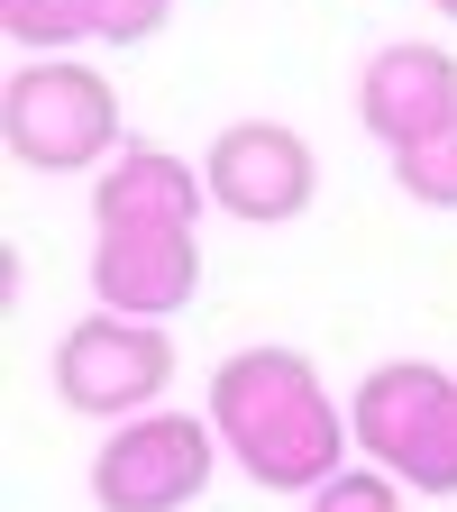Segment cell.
Instances as JSON below:
<instances>
[{
	"label": "cell",
	"mask_w": 457,
	"mask_h": 512,
	"mask_svg": "<svg viewBox=\"0 0 457 512\" xmlns=\"http://www.w3.org/2000/svg\"><path fill=\"white\" fill-rule=\"evenodd\" d=\"M211 430L266 494H320L348 467V421L293 348H238L211 375Z\"/></svg>",
	"instance_id": "6da1fadb"
},
{
	"label": "cell",
	"mask_w": 457,
	"mask_h": 512,
	"mask_svg": "<svg viewBox=\"0 0 457 512\" xmlns=\"http://www.w3.org/2000/svg\"><path fill=\"white\" fill-rule=\"evenodd\" d=\"M348 430L366 448V467L403 476L412 494H457V375L448 366H421V357L375 366L348 403Z\"/></svg>",
	"instance_id": "7a4b0ae2"
},
{
	"label": "cell",
	"mask_w": 457,
	"mask_h": 512,
	"mask_svg": "<svg viewBox=\"0 0 457 512\" xmlns=\"http://www.w3.org/2000/svg\"><path fill=\"white\" fill-rule=\"evenodd\" d=\"M0 128H10V156L37 174H83L119 147V92L74 55H37L10 74L0 92Z\"/></svg>",
	"instance_id": "3957f363"
},
{
	"label": "cell",
	"mask_w": 457,
	"mask_h": 512,
	"mask_svg": "<svg viewBox=\"0 0 457 512\" xmlns=\"http://www.w3.org/2000/svg\"><path fill=\"white\" fill-rule=\"evenodd\" d=\"M165 384H174V339L156 320L92 311L55 339V394L74 412H92V421H138Z\"/></svg>",
	"instance_id": "277c9868"
},
{
	"label": "cell",
	"mask_w": 457,
	"mask_h": 512,
	"mask_svg": "<svg viewBox=\"0 0 457 512\" xmlns=\"http://www.w3.org/2000/svg\"><path fill=\"white\" fill-rule=\"evenodd\" d=\"M220 458V430L192 421V412H138L101 439L92 458V503L101 512H183L192 494L211 485Z\"/></svg>",
	"instance_id": "5b68a950"
},
{
	"label": "cell",
	"mask_w": 457,
	"mask_h": 512,
	"mask_svg": "<svg viewBox=\"0 0 457 512\" xmlns=\"http://www.w3.org/2000/svg\"><path fill=\"white\" fill-rule=\"evenodd\" d=\"M202 183H211V202H220L229 220L275 229V220H302V211H311L320 165H311V147H302V128H284V119H238V128H220V138H211Z\"/></svg>",
	"instance_id": "8992f818"
},
{
	"label": "cell",
	"mask_w": 457,
	"mask_h": 512,
	"mask_svg": "<svg viewBox=\"0 0 457 512\" xmlns=\"http://www.w3.org/2000/svg\"><path fill=\"white\" fill-rule=\"evenodd\" d=\"M192 284H202L192 220H101V247H92V293H101V311L165 320V311L192 302Z\"/></svg>",
	"instance_id": "52a82bcc"
},
{
	"label": "cell",
	"mask_w": 457,
	"mask_h": 512,
	"mask_svg": "<svg viewBox=\"0 0 457 512\" xmlns=\"http://www.w3.org/2000/svg\"><path fill=\"white\" fill-rule=\"evenodd\" d=\"M357 119H366L394 156L421 147L430 128L457 119V55H448V46H421V37L384 46L366 74H357Z\"/></svg>",
	"instance_id": "ba28073f"
},
{
	"label": "cell",
	"mask_w": 457,
	"mask_h": 512,
	"mask_svg": "<svg viewBox=\"0 0 457 512\" xmlns=\"http://www.w3.org/2000/svg\"><path fill=\"white\" fill-rule=\"evenodd\" d=\"M202 174H192L183 156H165V147H128V156H110L101 165V183H92V220H192L202 211Z\"/></svg>",
	"instance_id": "9c48e42d"
},
{
	"label": "cell",
	"mask_w": 457,
	"mask_h": 512,
	"mask_svg": "<svg viewBox=\"0 0 457 512\" xmlns=\"http://www.w3.org/2000/svg\"><path fill=\"white\" fill-rule=\"evenodd\" d=\"M394 183L412 192L421 211H457V119H448V128H430L421 147H403V156H394Z\"/></svg>",
	"instance_id": "30bf717a"
},
{
	"label": "cell",
	"mask_w": 457,
	"mask_h": 512,
	"mask_svg": "<svg viewBox=\"0 0 457 512\" xmlns=\"http://www.w3.org/2000/svg\"><path fill=\"white\" fill-rule=\"evenodd\" d=\"M0 28L37 55H64L74 37H92V0H0Z\"/></svg>",
	"instance_id": "8fae6325"
},
{
	"label": "cell",
	"mask_w": 457,
	"mask_h": 512,
	"mask_svg": "<svg viewBox=\"0 0 457 512\" xmlns=\"http://www.w3.org/2000/svg\"><path fill=\"white\" fill-rule=\"evenodd\" d=\"M311 512H403V476H384V467H339L330 485L311 494Z\"/></svg>",
	"instance_id": "7c38bea8"
},
{
	"label": "cell",
	"mask_w": 457,
	"mask_h": 512,
	"mask_svg": "<svg viewBox=\"0 0 457 512\" xmlns=\"http://www.w3.org/2000/svg\"><path fill=\"white\" fill-rule=\"evenodd\" d=\"M165 19H174V0H92V37L110 46H147Z\"/></svg>",
	"instance_id": "4fadbf2b"
},
{
	"label": "cell",
	"mask_w": 457,
	"mask_h": 512,
	"mask_svg": "<svg viewBox=\"0 0 457 512\" xmlns=\"http://www.w3.org/2000/svg\"><path fill=\"white\" fill-rule=\"evenodd\" d=\"M430 10H439V19H457V0H430Z\"/></svg>",
	"instance_id": "5bb4252c"
}]
</instances>
